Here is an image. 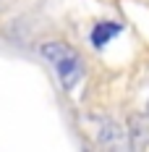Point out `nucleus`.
Wrapping results in <instances>:
<instances>
[{
	"mask_svg": "<svg viewBox=\"0 0 149 152\" xmlns=\"http://www.w3.org/2000/svg\"><path fill=\"white\" fill-rule=\"evenodd\" d=\"M39 55L50 63L52 74L58 76L60 87L65 92H73L84 76H86V63L78 55V50L71 47L68 42H60V39H47L39 45Z\"/></svg>",
	"mask_w": 149,
	"mask_h": 152,
	"instance_id": "obj_1",
	"label": "nucleus"
},
{
	"mask_svg": "<svg viewBox=\"0 0 149 152\" xmlns=\"http://www.w3.org/2000/svg\"><path fill=\"white\" fill-rule=\"evenodd\" d=\"M128 137H131V147H134V150L149 144V118L147 115H136V118H131Z\"/></svg>",
	"mask_w": 149,
	"mask_h": 152,
	"instance_id": "obj_2",
	"label": "nucleus"
},
{
	"mask_svg": "<svg viewBox=\"0 0 149 152\" xmlns=\"http://www.w3.org/2000/svg\"><path fill=\"white\" fill-rule=\"evenodd\" d=\"M120 24H115V21H102V24H97L94 29H92V45L94 47H105L115 34H120Z\"/></svg>",
	"mask_w": 149,
	"mask_h": 152,
	"instance_id": "obj_3",
	"label": "nucleus"
},
{
	"mask_svg": "<svg viewBox=\"0 0 149 152\" xmlns=\"http://www.w3.org/2000/svg\"><path fill=\"white\" fill-rule=\"evenodd\" d=\"M120 139H123V129H120L115 121H105L102 123V134H100V142L107 144V147H115Z\"/></svg>",
	"mask_w": 149,
	"mask_h": 152,
	"instance_id": "obj_4",
	"label": "nucleus"
}]
</instances>
